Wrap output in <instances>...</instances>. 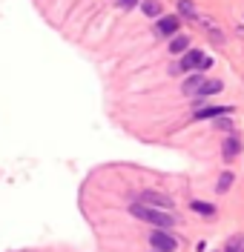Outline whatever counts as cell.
Listing matches in <instances>:
<instances>
[{
    "label": "cell",
    "mask_w": 244,
    "mask_h": 252,
    "mask_svg": "<svg viewBox=\"0 0 244 252\" xmlns=\"http://www.w3.org/2000/svg\"><path fill=\"white\" fill-rule=\"evenodd\" d=\"M138 204L161 206V209H173V198H167V195H161V192H141V195H138Z\"/></svg>",
    "instance_id": "277c9868"
},
{
    "label": "cell",
    "mask_w": 244,
    "mask_h": 252,
    "mask_svg": "<svg viewBox=\"0 0 244 252\" xmlns=\"http://www.w3.org/2000/svg\"><path fill=\"white\" fill-rule=\"evenodd\" d=\"M158 34H161V37H170V34H175V32H178V17H161V20H158Z\"/></svg>",
    "instance_id": "8992f818"
},
{
    "label": "cell",
    "mask_w": 244,
    "mask_h": 252,
    "mask_svg": "<svg viewBox=\"0 0 244 252\" xmlns=\"http://www.w3.org/2000/svg\"><path fill=\"white\" fill-rule=\"evenodd\" d=\"M130 212L135 218L146 220V223H152V226H158V229H167V226H173L175 218H173V212L170 209H161V206H146V204H132Z\"/></svg>",
    "instance_id": "6da1fadb"
},
{
    "label": "cell",
    "mask_w": 244,
    "mask_h": 252,
    "mask_svg": "<svg viewBox=\"0 0 244 252\" xmlns=\"http://www.w3.org/2000/svg\"><path fill=\"white\" fill-rule=\"evenodd\" d=\"M230 184H233V172H224L221 175V181H218V192H227Z\"/></svg>",
    "instance_id": "4fadbf2b"
},
{
    "label": "cell",
    "mask_w": 244,
    "mask_h": 252,
    "mask_svg": "<svg viewBox=\"0 0 244 252\" xmlns=\"http://www.w3.org/2000/svg\"><path fill=\"white\" fill-rule=\"evenodd\" d=\"M212 63V58H207L204 52H198V49H190V52H184V58H181V69L184 72H195V69H207Z\"/></svg>",
    "instance_id": "7a4b0ae2"
},
{
    "label": "cell",
    "mask_w": 244,
    "mask_h": 252,
    "mask_svg": "<svg viewBox=\"0 0 244 252\" xmlns=\"http://www.w3.org/2000/svg\"><path fill=\"white\" fill-rule=\"evenodd\" d=\"M204 80H207V78H201V75H190V78L184 80V86H181V89H184V94H198V89L204 86Z\"/></svg>",
    "instance_id": "52a82bcc"
},
{
    "label": "cell",
    "mask_w": 244,
    "mask_h": 252,
    "mask_svg": "<svg viewBox=\"0 0 244 252\" xmlns=\"http://www.w3.org/2000/svg\"><path fill=\"white\" fill-rule=\"evenodd\" d=\"M239 152H242V143H239V141H227V143H224V158H227V160H230V158H236Z\"/></svg>",
    "instance_id": "8fae6325"
},
{
    "label": "cell",
    "mask_w": 244,
    "mask_h": 252,
    "mask_svg": "<svg viewBox=\"0 0 244 252\" xmlns=\"http://www.w3.org/2000/svg\"><path fill=\"white\" fill-rule=\"evenodd\" d=\"M141 9H144L146 17H158V15H161V6H158L155 0H144V3H141Z\"/></svg>",
    "instance_id": "30bf717a"
},
{
    "label": "cell",
    "mask_w": 244,
    "mask_h": 252,
    "mask_svg": "<svg viewBox=\"0 0 244 252\" xmlns=\"http://www.w3.org/2000/svg\"><path fill=\"white\" fill-rule=\"evenodd\" d=\"M178 9H181V12H184L187 17H193V20H198V12H195V6H193V3H187V0H181V3H178Z\"/></svg>",
    "instance_id": "7c38bea8"
},
{
    "label": "cell",
    "mask_w": 244,
    "mask_h": 252,
    "mask_svg": "<svg viewBox=\"0 0 244 252\" xmlns=\"http://www.w3.org/2000/svg\"><path fill=\"white\" fill-rule=\"evenodd\" d=\"M190 40H187V34H178V37H173V43H170V52L173 55H184V52H190Z\"/></svg>",
    "instance_id": "ba28073f"
},
{
    "label": "cell",
    "mask_w": 244,
    "mask_h": 252,
    "mask_svg": "<svg viewBox=\"0 0 244 252\" xmlns=\"http://www.w3.org/2000/svg\"><path fill=\"white\" fill-rule=\"evenodd\" d=\"M227 252H242V238H230L227 241Z\"/></svg>",
    "instance_id": "5bb4252c"
},
{
    "label": "cell",
    "mask_w": 244,
    "mask_h": 252,
    "mask_svg": "<svg viewBox=\"0 0 244 252\" xmlns=\"http://www.w3.org/2000/svg\"><path fill=\"white\" fill-rule=\"evenodd\" d=\"M149 244H152V250H158V252H173L178 247V238H173L167 229H155L149 235Z\"/></svg>",
    "instance_id": "3957f363"
},
{
    "label": "cell",
    "mask_w": 244,
    "mask_h": 252,
    "mask_svg": "<svg viewBox=\"0 0 244 252\" xmlns=\"http://www.w3.org/2000/svg\"><path fill=\"white\" fill-rule=\"evenodd\" d=\"M233 106H198L195 109V118L201 121V118H218V115H230Z\"/></svg>",
    "instance_id": "5b68a950"
},
{
    "label": "cell",
    "mask_w": 244,
    "mask_h": 252,
    "mask_svg": "<svg viewBox=\"0 0 244 252\" xmlns=\"http://www.w3.org/2000/svg\"><path fill=\"white\" fill-rule=\"evenodd\" d=\"M152 252H158V250H152Z\"/></svg>",
    "instance_id": "2e32d148"
},
{
    "label": "cell",
    "mask_w": 244,
    "mask_h": 252,
    "mask_svg": "<svg viewBox=\"0 0 244 252\" xmlns=\"http://www.w3.org/2000/svg\"><path fill=\"white\" fill-rule=\"evenodd\" d=\"M193 212H198V215H207V218H212V215H215V206H212V204H204V201H193Z\"/></svg>",
    "instance_id": "9c48e42d"
},
{
    "label": "cell",
    "mask_w": 244,
    "mask_h": 252,
    "mask_svg": "<svg viewBox=\"0 0 244 252\" xmlns=\"http://www.w3.org/2000/svg\"><path fill=\"white\" fill-rule=\"evenodd\" d=\"M132 6H138V0H118V9H124V12L132 9Z\"/></svg>",
    "instance_id": "9a60e30c"
}]
</instances>
